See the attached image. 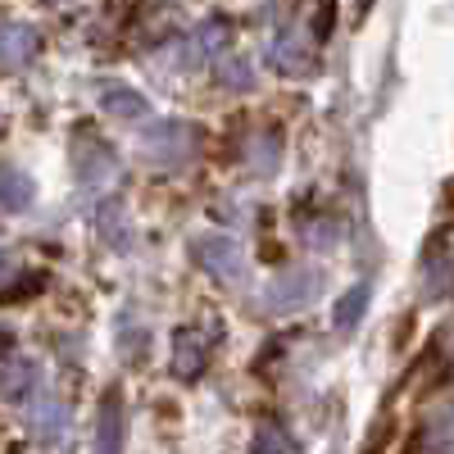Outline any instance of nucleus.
I'll return each instance as SVG.
<instances>
[{
  "label": "nucleus",
  "instance_id": "nucleus-1",
  "mask_svg": "<svg viewBox=\"0 0 454 454\" xmlns=\"http://www.w3.org/2000/svg\"><path fill=\"white\" fill-rule=\"evenodd\" d=\"M200 150V132L192 123H150L141 137V155L155 168H186Z\"/></svg>",
  "mask_w": 454,
  "mask_h": 454
},
{
  "label": "nucleus",
  "instance_id": "nucleus-2",
  "mask_svg": "<svg viewBox=\"0 0 454 454\" xmlns=\"http://www.w3.org/2000/svg\"><path fill=\"white\" fill-rule=\"evenodd\" d=\"M73 168H78V182L87 186V192H109L114 182L123 177V168H119V155L105 145V141H96V137H78L73 141Z\"/></svg>",
  "mask_w": 454,
  "mask_h": 454
},
{
  "label": "nucleus",
  "instance_id": "nucleus-3",
  "mask_svg": "<svg viewBox=\"0 0 454 454\" xmlns=\"http://www.w3.org/2000/svg\"><path fill=\"white\" fill-rule=\"evenodd\" d=\"M192 259L200 263L209 278H218V282H237L241 269H246L241 246H237L232 237H223V232H205V237H196V241H192Z\"/></svg>",
  "mask_w": 454,
  "mask_h": 454
},
{
  "label": "nucleus",
  "instance_id": "nucleus-4",
  "mask_svg": "<svg viewBox=\"0 0 454 454\" xmlns=\"http://www.w3.org/2000/svg\"><path fill=\"white\" fill-rule=\"evenodd\" d=\"M205 364H209L205 336H200L196 327H177V332H173V359H168L173 377H177V382H196V377L205 372Z\"/></svg>",
  "mask_w": 454,
  "mask_h": 454
},
{
  "label": "nucleus",
  "instance_id": "nucleus-5",
  "mask_svg": "<svg viewBox=\"0 0 454 454\" xmlns=\"http://www.w3.org/2000/svg\"><path fill=\"white\" fill-rule=\"evenodd\" d=\"M42 51V32L32 23H0V68H23Z\"/></svg>",
  "mask_w": 454,
  "mask_h": 454
},
{
  "label": "nucleus",
  "instance_id": "nucleus-6",
  "mask_svg": "<svg viewBox=\"0 0 454 454\" xmlns=\"http://www.w3.org/2000/svg\"><path fill=\"white\" fill-rule=\"evenodd\" d=\"M314 291H318V278H314V273H305V269H295V273H286V278H278V282L269 286V305L286 314V309L309 305Z\"/></svg>",
  "mask_w": 454,
  "mask_h": 454
},
{
  "label": "nucleus",
  "instance_id": "nucleus-7",
  "mask_svg": "<svg viewBox=\"0 0 454 454\" xmlns=\"http://www.w3.org/2000/svg\"><path fill=\"white\" fill-rule=\"evenodd\" d=\"M96 227H100V241H109V250H128V241H132V232H128V209H123V200H114V196H105L100 205H96Z\"/></svg>",
  "mask_w": 454,
  "mask_h": 454
},
{
  "label": "nucleus",
  "instance_id": "nucleus-8",
  "mask_svg": "<svg viewBox=\"0 0 454 454\" xmlns=\"http://www.w3.org/2000/svg\"><path fill=\"white\" fill-rule=\"evenodd\" d=\"M100 109L105 114H114V119H145L150 114V105H145V96H137L132 87H119V82H109V87H100Z\"/></svg>",
  "mask_w": 454,
  "mask_h": 454
},
{
  "label": "nucleus",
  "instance_id": "nucleus-9",
  "mask_svg": "<svg viewBox=\"0 0 454 454\" xmlns=\"http://www.w3.org/2000/svg\"><path fill=\"white\" fill-rule=\"evenodd\" d=\"M273 64H278V73H286V78H305L309 73V46L300 42L295 32H282L273 42Z\"/></svg>",
  "mask_w": 454,
  "mask_h": 454
},
{
  "label": "nucleus",
  "instance_id": "nucleus-10",
  "mask_svg": "<svg viewBox=\"0 0 454 454\" xmlns=\"http://www.w3.org/2000/svg\"><path fill=\"white\" fill-rule=\"evenodd\" d=\"M32 196H36V186H32V177L23 168H10V164L0 168V209L19 214V209L32 205Z\"/></svg>",
  "mask_w": 454,
  "mask_h": 454
},
{
  "label": "nucleus",
  "instance_id": "nucleus-11",
  "mask_svg": "<svg viewBox=\"0 0 454 454\" xmlns=\"http://www.w3.org/2000/svg\"><path fill=\"white\" fill-rule=\"evenodd\" d=\"M36 368L27 359H0V400H27Z\"/></svg>",
  "mask_w": 454,
  "mask_h": 454
},
{
  "label": "nucleus",
  "instance_id": "nucleus-12",
  "mask_svg": "<svg viewBox=\"0 0 454 454\" xmlns=\"http://www.w3.org/2000/svg\"><path fill=\"white\" fill-rule=\"evenodd\" d=\"M96 445L100 450H119L123 445V404H119V395H105V404H100Z\"/></svg>",
  "mask_w": 454,
  "mask_h": 454
},
{
  "label": "nucleus",
  "instance_id": "nucleus-13",
  "mask_svg": "<svg viewBox=\"0 0 454 454\" xmlns=\"http://www.w3.org/2000/svg\"><path fill=\"white\" fill-rule=\"evenodd\" d=\"M368 300H372V286H368V282H359L355 291H346V295H340V305H336V332H350V327L364 318Z\"/></svg>",
  "mask_w": 454,
  "mask_h": 454
},
{
  "label": "nucleus",
  "instance_id": "nucleus-14",
  "mask_svg": "<svg viewBox=\"0 0 454 454\" xmlns=\"http://www.w3.org/2000/svg\"><path fill=\"white\" fill-rule=\"evenodd\" d=\"M32 419H36V436L42 441H55V436L68 432V409L64 404H36Z\"/></svg>",
  "mask_w": 454,
  "mask_h": 454
},
{
  "label": "nucleus",
  "instance_id": "nucleus-15",
  "mask_svg": "<svg viewBox=\"0 0 454 454\" xmlns=\"http://www.w3.org/2000/svg\"><path fill=\"white\" fill-rule=\"evenodd\" d=\"M246 150H250V168H254V173H273V168H278V155H282V141H278L273 132H263V137H254Z\"/></svg>",
  "mask_w": 454,
  "mask_h": 454
},
{
  "label": "nucleus",
  "instance_id": "nucleus-16",
  "mask_svg": "<svg viewBox=\"0 0 454 454\" xmlns=\"http://www.w3.org/2000/svg\"><path fill=\"white\" fill-rule=\"evenodd\" d=\"M273 450H295V441H291L278 423H259V432H254V454H273Z\"/></svg>",
  "mask_w": 454,
  "mask_h": 454
},
{
  "label": "nucleus",
  "instance_id": "nucleus-17",
  "mask_svg": "<svg viewBox=\"0 0 454 454\" xmlns=\"http://www.w3.org/2000/svg\"><path fill=\"white\" fill-rule=\"evenodd\" d=\"M218 78H223L227 87H241V91H246V87L254 82V68H250L246 59H232V55H223V59H218Z\"/></svg>",
  "mask_w": 454,
  "mask_h": 454
},
{
  "label": "nucleus",
  "instance_id": "nucleus-18",
  "mask_svg": "<svg viewBox=\"0 0 454 454\" xmlns=\"http://www.w3.org/2000/svg\"><path fill=\"white\" fill-rule=\"evenodd\" d=\"M227 36H232V27H227L223 19H209V23L196 32V51H209V55H218V51L227 46Z\"/></svg>",
  "mask_w": 454,
  "mask_h": 454
},
{
  "label": "nucleus",
  "instance_id": "nucleus-19",
  "mask_svg": "<svg viewBox=\"0 0 454 454\" xmlns=\"http://www.w3.org/2000/svg\"><path fill=\"white\" fill-rule=\"evenodd\" d=\"M305 241H309L314 250H318V246H323V250L336 246V223H327V218H323V223H305Z\"/></svg>",
  "mask_w": 454,
  "mask_h": 454
},
{
  "label": "nucleus",
  "instance_id": "nucleus-20",
  "mask_svg": "<svg viewBox=\"0 0 454 454\" xmlns=\"http://www.w3.org/2000/svg\"><path fill=\"white\" fill-rule=\"evenodd\" d=\"M436 441L441 445H454V400L436 413Z\"/></svg>",
  "mask_w": 454,
  "mask_h": 454
},
{
  "label": "nucleus",
  "instance_id": "nucleus-21",
  "mask_svg": "<svg viewBox=\"0 0 454 454\" xmlns=\"http://www.w3.org/2000/svg\"><path fill=\"white\" fill-rule=\"evenodd\" d=\"M10 278H14V254H10V250H0V286H5Z\"/></svg>",
  "mask_w": 454,
  "mask_h": 454
},
{
  "label": "nucleus",
  "instance_id": "nucleus-22",
  "mask_svg": "<svg viewBox=\"0 0 454 454\" xmlns=\"http://www.w3.org/2000/svg\"><path fill=\"white\" fill-rule=\"evenodd\" d=\"M0 128H5V114H0Z\"/></svg>",
  "mask_w": 454,
  "mask_h": 454
}]
</instances>
